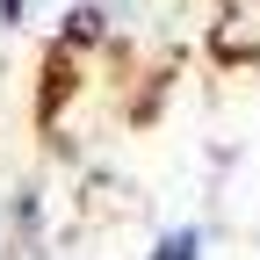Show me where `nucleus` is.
I'll list each match as a JSON object with an SVG mask.
<instances>
[{
  "instance_id": "nucleus-1",
  "label": "nucleus",
  "mask_w": 260,
  "mask_h": 260,
  "mask_svg": "<svg viewBox=\"0 0 260 260\" xmlns=\"http://www.w3.org/2000/svg\"><path fill=\"white\" fill-rule=\"evenodd\" d=\"M195 253H203V246H195V239H188V232H181V239H167V246H159V253H152V260H195Z\"/></svg>"
}]
</instances>
